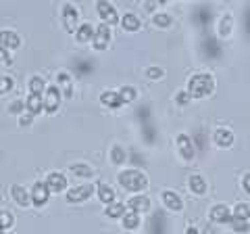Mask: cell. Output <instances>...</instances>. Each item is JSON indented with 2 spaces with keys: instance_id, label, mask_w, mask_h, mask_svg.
<instances>
[{
  "instance_id": "cell-36",
  "label": "cell",
  "mask_w": 250,
  "mask_h": 234,
  "mask_svg": "<svg viewBox=\"0 0 250 234\" xmlns=\"http://www.w3.org/2000/svg\"><path fill=\"white\" fill-rule=\"evenodd\" d=\"M13 88V80L9 75H2L0 77V94H4V92H9Z\"/></svg>"
},
{
  "instance_id": "cell-5",
  "label": "cell",
  "mask_w": 250,
  "mask_h": 234,
  "mask_svg": "<svg viewBox=\"0 0 250 234\" xmlns=\"http://www.w3.org/2000/svg\"><path fill=\"white\" fill-rule=\"evenodd\" d=\"M108 40H111V29H108L106 23H100L96 27V32H94V48L96 50H104L108 46Z\"/></svg>"
},
{
  "instance_id": "cell-27",
  "label": "cell",
  "mask_w": 250,
  "mask_h": 234,
  "mask_svg": "<svg viewBox=\"0 0 250 234\" xmlns=\"http://www.w3.org/2000/svg\"><path fill=\"white\" fill-rule=\"evenodd\" d=\"M71 171L75 176H82V178H92L94 176V169L90 165H83V163H75V165L71 167Z\"/></svg>"
},
{
  "instance_id": "cell-17",
  "label": "cell",
  "mask_w": 250,
  "mask_h": 234,
  "mask_svg": "<svg viewBox=\"0 0 250 234\" xmlns=\"http://www.w3.org/2000/svg\"><path fill=\"white\" fill-rule=\"evenodd\" d=\"M100 103L106 105V107H111V109H117V107H121L123 105V100L119 96V92H113V90H106L100 94Z\"/></svg>"
},
{
  "instance_id": "cell-38",
  "label": "cell",
  "mask_w": 250,
  "mask_h": 234,
  "mask_svg": "<svg viewBox=\"0 0 250 234\" xmlns=\"http://www.w3.org/2000/svg\"><path fill=\"white\" fill-rule=\"evenodd\" d=\"M231 228L236 230V232H248V230H250V226H248V222H242V220H231Z\"/></svg>"
},
{
  "instance_id": "cell-30",
  "label": "cell",
  "mask_w": 250,
  "mask_h": 234,
  "mask_svg": "<svg viewBox=\"0 0 250 234\" xmlns=\"http://www.w3.org/2000/svg\"><path fill=\"white\" fill-rule=\"evenodd\" d=\"M205 50H208L207 52L208 57H217V54L221 52V48H219V44H217L215 38H207V40H205Z\"/></svg>"
},
{
  "instance_id": "cell-31",
  "label": "cell",
  "mask_w": 250,
  "mask_h": 234,
  "mask_svg": "<svg viewBox=\"0 0 250 234\" xmlns=\"http://www.w3.org/2000/svg\"><path fill=\"white\" fill-rule=\"evenodd\" d=\"M119 96L123 103H134V98H136V90L131 88V86H123V88L119 90Z\"/></svg>"
},
{
  "instance_id": "cell-26",
  "label": "cell",
  "mask_w": 250,
  "mask_h": 234,
  "mask_svg": "<svg viewBox=\"0 0 250 234\" xmlns=\"http://www.w3.org/2000/svg\"><path fill=\"white\" fill-rule=\"evenodd\" d=\"M44 80L40 75H34L29 80V94H42V88H44Z\"/></svg>"
},
{
  "instance_id": "cell-39",
  "label": "cell",
  "mask_w": 250,
  "mask_h": 234,
  "mask_svg": "<svg viewBox=\"0 0 250 234\" xmlns=\"http://www.w3.org/2000/svg\"><path fill=\"white\" fill-rule=\"evenodd\" d=\"M146 75L150 77V80H159V77L165 75V71H163V69H159V67H148V69H146Z\"/></svg>"
},
{
  "instance_id": "cell-24",
  "label": "cell",
  "mask_w": 250,
  "mask_h": 234,
  "mask_svg": "<svg viewBox=\"0 0 250 234\" xmlns=\"http://www.w3.org/2000/svg\"><path fill=\"white\" fill-rule=\"evenodd\" d=\"M123 226L127 230H134V228H138L140 226V215L136 213V211H127L123 215Z\"/></svg>"
},
{
  "instance_id": "cell-43",
  "label": "cell",
  "mask_w": 250,
  "mask_h": 234,
  "mask_svg": "<svg viewBox=\"0 0 250 234\" xmlns=\"http://www.w3.org/2000/svg\"><path fill=\"white\" fill-rule=\"evenodd\" d=\"M19 123H21V126H29V123H31V115H23Z\"/></svg>"
},
{
  "instance_id": "cell-16",
  "label": "cell",
  "mask_w": 250,
  "mask_h": 234,
  "mask_svg": "<svg viewBox=\"0 0 250 234\" xmlns=\"http://www.w3.org/2000/svg\"><path fill=\"white\" fill-rule=\"evenodd\" d=\"M46 184H48L50 192H61L67 188V178L62 174H50L48 180H46Z\"/></svg>"
},
{
  "instance_id": "cell-37",
  "label": "cell",
  "mask_w": 250,
  "mask_h": 234,
  "mask_svg": "<svg viewBox=\"0 0 250 234\" xmlns=\"http://www.w3.org/2000/svg\"><path fill=\"white\" fill-rule=\"evenodd\" d=\"M75 67H77V73H82V75L92 71V63H88V61H77Z\"/></svg>"
},
{
  "instance_id": "cell-20",
  "label": "cell",
  "mask_w": 250,
  "mask_h": 234,
  "mask_svg": "<svg viewBox=\"0 0 250 234\" xmlns=\"http://www.w3.org/2000/svg\"><path fill=\"white\" fill-rule=\"evenodd\" d=\"M233 220H242V222H248L250 220V205L248 203H238L236 207H233Z\"/></svg>"
},
{
  "instance_id": "cell-4",
  "label": "cell",
  "mask_w": 250,
  "mask_h": 234,
  "mask_svg": "<svg viewBox=\"0 0 250 234\" xmlns=\"http://www.w3.org/2000/svg\"><path fill=\"white\" fill-rule=\"evenodd\" d=\"M210 220H213L215 224H231L233 213H231V209L228 205L219 203V205H215L213 209H210Z\"/></svg>"
},
{
  "instance_id": "cell-8",
  "label": "cell",
  "mask_w": 250,
  "mask_h": 234,
  "mask_svg": "<svg viewBox=\"0 0 250 234\" xmlns=\"http://www.w3.org/2000/svg\"><path fill=\"white\" fill-rule=\"evenodd\" d=\"M77 17H80V13H77V9L73 4H65V6H62V23H65V29L69 34L75 32Z\"/></svg>"
},
{
  "instance_id": "cell-40",
  "label": "cell",
  "mask_w": 250,
  "mask_h": 234,
  "mask_svg": "<svg viewBox=\"0 0 250 234\" xmlns=\"http://www.w3.org/2000/svg\"><path fill=\"white\" fill-rule=\"evenodd\" d=\"M175 100H177L179 105H188V103H190V94H188V90L186 92H179V94L175 96Z\"/></svg>"
},
{
  "instance_id": "cell-29",
  "label": "cell",
  "mask_w": 250,
  "mask_h": 234,
  "mask_svg": "<svg viewBox=\"0 0 250 234\" xmlns=\"http://www.w3.org/2000/svg\"><path fill=\"white\" fill-rule=\"evenodd\" d=\"M125 157H127V153H125L119 144H115L111 149V159H113V163H117V165H121V163L125 161Z\"/></svg>"
},
{
  "instance_id": "cell-25",
  "label": "cell",
  "mask_w": 250,
  "mask_h": 234,
  "mask_svg": "<svg viewBox=\"0 0 250 234\" xmlns=\"http://www.w3.org/2000/svg\"><path fill=\"white\" fill-rule=\"evenodd\" d=\"M231 27H233V19H231V15H225V17L221 19V23H219V36L228 38V36L231 34Z\"/></svg>"
},
{
  "instance_id": "cell-23",
  "label": "cell",
  "mask_w": 250,
  "mask_h": 234,
  "mask_svg": "<svg viewBox=\"0 0 250 234\" xmlns=\"http://www.w3.org/2000/svg\"><path fill=\"white\" fill-rule=\"evenodd\" d=\"M98 197L103 203H108V205H113V201H115V190L111 188V186H106V184H98Z\"/></svg>"
},
{
  "instance_id": "cell-10",
  "label": "cell",
  "mask_w": 250,
  "mask_h": 234,
  "mask_svg": "<svg viewBox=\"0 0 250 234\" xmlns=\"http://www.w3.org/2000/svg\"><path fill=\"white\" fill-rule=\"evenodd\" d=\"M96 11H98V15L104 19V23H117L119 21V17H117V11H115V6L113 4H108V2H98L96 4Z\"/></svg>"
},
{
  "instance_id": "cell-32",
  "label": "cell",
  "mask_w": 250,
  "mask_h": 234,
  "mask_svg": "<svg viewBox=\"0 0 250 234\" xmlns=\"http://www.w3.org/2000/svg\"><path fill=\"white\" fill-rule=\"evenodd\" d=\"M13 222H15L13 213L4 211V209H0V230H6V228H11V226H13Z\"/></svg>"
},
{
  "instance_id": "cell-41",
  "label": "cell",
  "mask_w": 250,
  "mask_h": 234,
  "mask_svg": "<svg viewBox=\"0 0 250 234\" xmlns=\"http://www.w3.org/2000/svg\"><path fill=\"white\" fill-rule=\"evenodd\" d=\"M23 107H25V103H21V100H15V103L9 107V113H19Z\"/></svg>"
},
{
  "instance_id": "cell-3",
  "label": "cell",
  "mask_w": 250,
  "mask_h": 234,
  "mask_svg": "<svg viewBox=\"0 0 250 234\" xmlns=\"http://www.w3.org/2000/svg\"><path fill=\"white\" fill-rule=\"evenodd\" d=\"M48 197H50V188L46 182H36L34 188H31V203L36 207H42L48 203Z\"/></svg>"
},
{
  "instance_id": "cell-35",
  "label": "cell",
  "mask_w": 250,
  "mask_h": 234,
  "mask_svg": "<svg viewBox=\"0 0 250 234\" xmlns=\"http://www.w3.org/2000/svg\"><path fill=\"white\" fill-rule=\"evenodd\" d=\"M154 25H161V27H167L171 25V17L165 13H161V15H154Z\"/></svg>"
},
{
  "instance_id": "cell-28",
  "label": "cell",
  "mask_w": 250,
  "mask_h": 234,
  "mask_svg": "<svg viewBox=\"0 0 250 234\" xmlns=\"http://www.w3.org/2000/svg\"><path fill=\"white\" fill-rule=\"evenodd\" d=\"M106 215L108 217H121V215H125V205H123V203H113V205L106 207Z\"/></svg>"
},
{
  "instance_id": "cell-6",
  "label": "cell",
  "mask_w": 250,
  "mask_h": 234,
  "mask_svg": "<svg viewBox=\"0 0 250 234\" xmlns=\"http://www.w3.org/2000/svg\"><path fill=\"white\" fill-rule=\"evenodd\" d=\"M92 192H94V186H90V184L75 186V188L67 190V201L69 203H82V201H85L88 197H92Z\"/></svg>"
},
{
  "instance_id": "cell-22",
  "label": "cell",
  "mask_w": 250,
  "mask_h": 234,
  "mask_svg": "<svg viewBox=\"0 0 250 234\" xmlns=\"http://www.w3.org/2000/svg\"><path fill=\"white\" fill-rule=\"evenodd\" d=\"M94 32H96V29H92V25H90V23H83V25H80V27H77L75 36H77V40H80V42H88L90 38L94 40Z\"/></svg>"
},
{
  "instance_id": "cell-11",
  "label": "cell",
  "mask_w": 250,
  "mask_h": 234,
  "mask_svg": "<svg viewBox=\"0 0 250 234\" xmlns=\"http://www.w3.org/2000/svg\"><path fill=\"white\" fill-rule=\"evenodd\" d=\"M163 203H165V207L171 209V211H182V209H184L182 197L175 194L173 190H165V192H163Z\"/></svg>"
},
{
  "instance_id": "cell-18",
  "label": "cell",
  "mask_w": 250,
  "mask_h": 234,
  "mask_svg": "<svg viewBox=\"0 0 250 234\" xmlns=\"http://www.w3.org/2000/svg\"><path fill=\"white\" fill-rule=\"evenodd\" d=\"M188 184H190V190H192V192H196V194H205V192H207V182H205V178L198 176V174L190 176Z\"/></svg>"
},
{
  "instance_id": "cell-1",
  "label": "cell",
  "mask_w": 250,
  "mask_h": 234,
  "mask_svg": "<svg viewBox=\"0 0 250 234\" xmlns=\"http://www.w3.org/2000/svg\"><path fill=\"white\" fill-rule=\"evenodd\" d=\"M215 90V80L210 73H196L188 80V94L190 98H205Z\"/></svg>"
},
{
  "instance_id": "cell-34",
  "label": "cell",
  "mask_w": 250,
  "mask_h": 234,
  "mask_svg": "<svg viewBox=\"0 0 250 234\" xmlns=\"http://www.w3.org/2000/svg\"><path fill=\"white\" fill-rule=\"evenodd\" d=\"M196 17H198V23H208L210 21V9L208 6H200V9H196Z\"/></svg>"
},
{
  "instance_id": "cell-21",
  "label": "cell",
  "mask_w": 250,
  "mask_h": 234,
  "mask_svg": "<svg viewBox=\"0 0 250 234\" xmlns=\"http://www.w3.org/2000/svg\"><path fill=\"white\" fill-rule=\"evenodd\" d=\"M121 25H123V29H127V32H138L140 29V19L136 17L134 13H127L121 19Z\"/></svg>"
},
{
  "instance_id": "cell-2",
  "label": "cell",
  "mask_w": 250,
  "mask_h": 234,
  "mask_svg": "<svg viewBox=\"0 0 250 234\" xmlns=\"http://www.w3.org/2000/svg\"><path fill=\"white\" fill-rule=\"evenodd\" d=\"M119 184L125 190L140 192V190L148 188V178L138 169H127V171H121L119 174Z\"/></svg>"
},
{
  "instance_id": "cell-19",
  "label": "cell",
  "mask_w": 250,
  "mask_h": 234,
  "mask_svg": "<svg viewBox=\"0 0 250 234\" xmlns=\"http://www.w3.org/2000/svg\"><path fill=\"white\" fill-rule=\"evenodd\" d=\"M25 107H27L29 115L40 113V111H42V96H40V94H29L27 100H25Z\"/></svg>"
},
{
  "instance_id": "cell-7",
  "label": "cell",
  "mask_w": 250,
  "mask_h": 234,
  "mask_svg": "<svg viewBox=\"0 0 250 234\" xmlns=\"http://www.w3.org/2000/svg\"><path fill=\"white\" fill-rule=\"evenodd\" d=\"M59 103H61V90H59V86H48V90H46L44 109L52 115V113L59 109Z\"/></svg>"
},
{
  "instance_id": "cell-47",
  "label": "cell",
  "mask_w": 250,
  "mask_h": 234,
  "mask_svg": "<svg viewBox=\"0 0 250 234\" xmlns=\"http://www.w3.org/2000/svg\"><path fill=\"white\" fill-rule=\"evenodd\" d=\"M0 234H2V230H0Z\"/></svg>"
},
{
  "instance_id": "cell-12",
  "label": "cell",
  "mask_w": 250,
  "mask_h": 234,
  "mask_svg": "<svg viewBox=\"0 0 250 234\" xmlns=\"http://www.w3.org/2000/svg\"><path fill=\"white\" fill-rule=\"evenodd\" d=\"M213 140L217 146H221V149H228V146L233 144V134L231 130H225V128H219L215 134H213Z\"/></svg>"
},
{
  "instance_id": "cell-42",
  "label": "cell",
  "mask_w": 250,
  "mask_h": 234,
  "mask_svg": "<svg viewBox=\"0 0 250 234\" xmlns=\"http://www.w3.org/2000/svg\"><path fill=\"white\" fill-rule=\"evenodd\" d=\"M242 186H244V190L250 194V174H246L244 178H242Z\"/></svg>"
},
{
  "instance_id": "cell-9",
  "label": "cell",
  "mask_w": 250,
  "mask_h": 234,
  "mask_svg": "<svg viewBox=\"0 0 250 234\" xmlns=\"http://www.w3.org/2000/svg\"><path fill=\"white\" fill-rule=\"evenodd\" d=\"M177 149H179V153H182V157L186 159V161H192L194 159V144H192V138L188 136V134H179L177 136Z\"/></svg>"
},
{
  "instance_id": "cell-44",
  "label": "cell",
  "mask_w": 250,
  "mask_h": 234,
  "mask_svg": "<svg viewBox=\"0 0 250 234\" xmlns=\"http://www.w3.org/2000/svg\"><path fill=\"white\" fill-rule=\"evenodd\" d=\"M246 29H248V34H250V9L246 11Z\"/></svg>"
},
{
  "instance_id": "cell-33",
  "label": "cell",
  "mask_w": 250,
  "mask_h": 234,
  "mask_svg": "<svg viewBox=\"0 0 250 234\" xmlns=\"http://www.w3.org/2000/svg\"><path fill=\"white\" fill-rule=\"evenodd\" d=\"M57 80H59V84L62 86V90H65V94H67V96H71V94H73V90H71V77H69L67 73H59Z\"/></svg>"
},
{
  "instance_id": "cell-14",
  "label": "cell",
  "mask_w": 250,
  "mask_h": 234,
  "mask_svg": "<svg viewBox=\"0 0 250 234\" xmlns=\"http://www.w3.org/2000/svg\"><path fill=\"white\" fill-rule=\"evenodd\" d=\"M148 207H150V199L142 197V194H138V197H131L127 201V209H129V211H136V213L148 211Z\"/></svg>"
},
{
  "instance_id": "cell-13",
  "label": "cell",
  "mask_w": 250,
  "mask_h": 234,
  "mask_svg": "<svg viewBox=\"0 0 250 234\" xmlns=\"http://www.w3.org/2000/svg\"><path fill=\"white\" fill-rule=\"evenodd\" d=\"M11 194H13V199H15V203H17V205H21V207L31 205V194H29L25 188H23V186L15 184L13 188H11Z\"/></svg>"
},
{
  "instance_id": "cell-15",
  "label": "cell",
  "mask_w": 250,
  "mask_h": 234,
  "mask_svg": "<svg viewBox=\"0 0 250 234\" xmlns=\"http://www.w3.org/2000/svg\"><path fill=\"white\" fill-rule=\"evenodd\" d=\"M0 44H2V48L6 50V48H17V46L21 44V40H19V36L15 34V32H11V29H4V32H0Z\"/></svg>"
},
{
  "instance_id": "cell-45",
  "label": "cell",
  "mask_w": 250,
  "mask_h": 234,
  "mask_svg": "<svg viewBox=\"0 0 250 234\" xmlns=\"http://www.w3.org/2000/svg\"><path fill=\"white\" fill-rule=\"evenodd\" d=\"M0 57H2V59L6 61V63H11V59H6V57H4V48H2V44H0Z\"/></svg>"
},
{
  "instance_id": "cell-46",
  "label": "cell",
  "mask_w": 250,
  "mask_h": 234,
  "mask_svg": "<svg viewBox=\"0 0 250 234\" xmlns=\"http://www.w3.org/2000/svg\"><path fill=\"white\" fill-rule=\"evenodd\" d=\"M186 234H198V230H196V228H188Z\"/></svg>"
}]
</instances>
